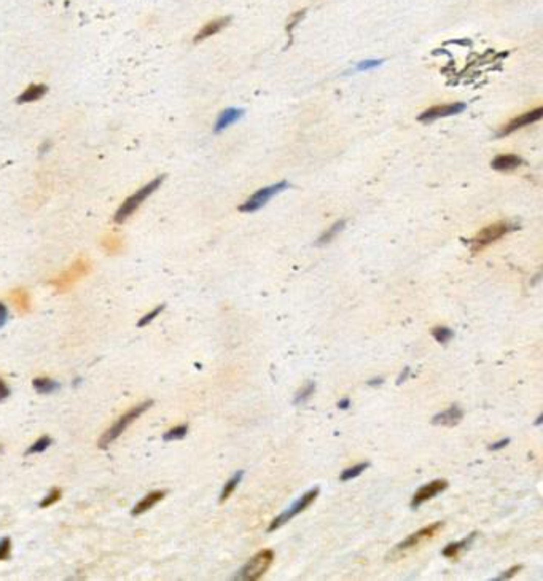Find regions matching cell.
I'll list each match as a JSON object with an SVG mask.
<instances>
[{"label":"cell","mask_w":543,"mask_h":581,"mask_svg":"<svg viewBox=\"0 0 543 581\" xmlns=\"http://www.w3.org/2000/svg\"><path fill=\"white\" fill-rule=\"evenodd\" d=\"M162 180H164V175H159V177L150 180L147 185L142 186V188H139L134 194L129 196V198L121 205H119V209L116 211V214L113 217L115 223H124L128 218L139 209L140 204H142L147 198H150V196L159 188Z\"/></svg>","instance_id":"obj_1"},{"label":"cell","mask_w":543,"mask_h":581,"mask_svg":"<svg viewBox=\"0 0 543 581\" xmlns=\"http://www.w3.org/2000/svg\"><path fill=\"white\" fill-rule=\"evenodd\" d=\"M153 406V401L151 400H147V401H144L142 404H137V406H134V408H131L129 409L128 412H124L121 418H119L110 429H108L101 438H99V443H97V446H99V449H105V447H108V444H110L112 441H115L116 438L121 435L129 425H131L140 414H144L148 408H151Z\"/></svg>","instance_id":"obj_2"},{"label":"cell","mask_w":543,"mask_h":581,"mask_svg":"<svg viewBox=\"0 0 543 581\" xmlns=\"http://www.w3.org/2000/svg\"><path fill=\"white\" fill-rule=\"evenodd\" d=\"M516 228V225L510 223V222H505V220H500V222H495L489 226H486L483 229L476 233V236L470 240V248L473 254H478V252L484 250L486 247H489L491 244L497 242L498 239H502L505 234H508L510 231H513Z\"/></svg>","instance_id":"obj_3"},{"label":"cell","mask_w":543,"mask_h":581,"mask_svg":"<svg viewBox=\"0 0 543 581\" xmlns=\"http://www.w3.org/2000/svg\"><path fill=\"white\" fill-rule=\"evenodd\" d=\"M274 561V551L273 550H262L258 551L250 561H248L242 570L239 572L236 579H244V581H257L260 578H263L265 573L271 568Z\"/></svg>","instance_id":"obj_4"},{"label":"cell","mask_w":543,"mask_h":581,"mask_svg":"<svg viewBox=\"0 0 543 581\" xmlns=\"http://www.w3.org/2000/svg\"><path fill=\"white\" fill-rule=\"evenodd\" d=\"M443 525H444L443 522H433V524L427 525V527H422L421 530H417V532H414V533H411V535L408 536V538H405L403 542H400V543L394 548V551H392V553H389V559H397V557H400L401 554H405L406 551L414 550V548L421 546L424 542L433 538V536H435V535L443 529Z\"/></svg>","instance_id":"obj_5"},{"label":"cell","mask_w":543,"mask_h":581,"mask_svg":"<svg viewBox=\"0 0 543 581\" xmlns=\"http://www.w3.org/2000/svg\"><path fill=\"white\" fill-rule=\"evenodd\" d=\"M319 492H320L319 487H314V489L308 490L305 495H301L295 503H293V505H291L290 508H287L284 513L279 514V516H277L273 522L269 524L268 532H274L276 529L282 527V525H284V524H287L288 521H291L295 516H298V514L303 513L306 508H309V507L312 505V503L316 502V499H317V495H319Z\"/></svg>","instance_id":"obj_6"},{"label":"cell","mask_w":543,"mask_h":581,"mask_svg":"<svg viewBox=\"0 0 543 581\" xmlns=\"http://www.w3.org/2000/svg\"><path fill=\"white\" fill-rule=\"evenodd\" d=\"M288 182L282 180V182H277V183H273L269 186H265V188L255 191L250 198H248L241 207H239V211L241 212H255L258 209H262L263 205H266L271 199L277 196L279 193H282L284 190L288 188Z\"/></svg>","instance_id":"obj_7"},{"label":"cell","mask_w":543,"mask_h":581,"mask_svg":"<svg viewBox=\"0 0 543 581\" xmlns=\"http://www.w3.org/2000/svg\"><path fill=\"white\" fill-rule=\"evenodd\" d=\"M90 269H91L90 261L86 260L85 257H81V258H78L77 261H75L67 271H64L61 276H58L56 279H54L51 282V285L58 292H67V290H70L73 287L75 282H78L81 277H85L86 274L90 272Z\"/></svg>","instance_id":"obj_8"},{"label":"cell","mask_w":543,"mask_h":581,"mask_svg":"<svg viewBox=\"0 0 543 581\" xmlns=\"http://www.w3.org/2000/svg\"><path fill=\"white\" fill-rule=\"evenodd\" d=\"M465 104L464 102H449V104H438V105H433L424 113L419 115V121L422 123H429V121H435V119H440V118H446V116H452V115H459L465 110Z\"/></svg>","instance_id":"obj_9"},{"label":"cell","mask_w":543,"mask_h":581,"mask_svg":"<svg viewBox=\"0 0 543 581\" xmlns=\"http://www.w3.org/2000/svg\"><path fill=\"white\" fill-rule=\"evenodd\" d=\"M541 115H543V108L541 107H537V108H534V110L526 112L523 115H518V116L510 119V121L504 128H500V131H498V136H500V137L502 136H508V134L515 133V131H518L521 128H526V126H529L532 123H537L538 119L541 118Z\"/></svg>","instance_id":"obj_10"},{"label":"cell","mask_w":543,"mask_h":581,"mask_svg":"<svg viewBox=\"0 0 543 581\" xmlns=\"http://www.w3.org/2000/svg\"><path fill=\"white\" fill-rule=\"evenodd\" d=\"M448 486H449V484H448V481H446V479H435V481L429 482V484L419 487V489L416 490V494L412 495L411 508H417V507H421L424 502H427V500L433 499L435 495L441 494L443 490H446Z\"/></svg>","instance_id":"obj_11"},{"label":"cell","mask_w":543,"mask_h":581,"mask_svg":"<svg viewBox=\"0 0 543 581\" xmlns=\"http://www.w3.org/2000/svg\"><path fill=\"white\" fill-rule=\"evenodd\" d=\"M231 18L230 16H225V18H217V19H212L209 21L207 24H205L202 29H199V32L194 37V43H199V42H204L205 38H209L215 34H219L222 29H225L228 24H230Z\"/></svg>","instance_id":"obj_12"},{"label":"cell","mask_w":543,"mask_h":581,"mask_svg":"<svg viewBox=\"0 0 543 581\" xmlns=\"http://www.w3.org/2000/svg\"><path fill=\"white\" fill-rule=\"evenodd\" d=\"M523 164V158L515 155V153H504V155H497L494 158V161L491 162L492 169L498 171V172H508V171H513L516 169L518 166Z\"/></svg>","instance_id":"obj_13"},{"label":"cell","mask_w":543,"mask_h":581,"mask_svg":"<svg viewBox=\"0 0 543 581\" xmlns=\"http://www.w3.org/2000/svg\"><path fill=\"white\" fill-rule=\"evenodd\" d=\"M242 116H244V110H242V108H234V107L226 108V110H223V112L219 115V118H217V123H215L214 131H215V133H220V131H223V129H226V128H230L231 124H234L236 121H239V119H241Z\"/></svg>","instance_id":"obj_14"},{"label":"cell","mask_w":543,"mask_h":581,"mask_svg":"<svg viewBox=\"0 0 543 581\" xmlns=\"http://www.w3.org/2000/svg\"><path fill=\"white\" fill-rule=\"evenodd\" d=\"M464 418V411L459 408V406H451L449 409L443 411L440 414H437L435 418H433V424L435 425H448V427H452V425H457Z\"/></svg>","instance_id":"obj_15"},{"label":"cell","mask_w":543,"mask_h":581,"mask_svg":"<svg viewBox=\"0 0 543 581\" xmlns=\"http://www.w3.org/2000/svg\"><path fill=\"white\" fill-rule=\"evenodd\" d=\"M166 495V490H155V492H150L148 495H145L142 500H140L137 505L133 508V516H139V514H142L145 511H148L150 508H153L158 502H161Z\"/></svg>","instance_id":"obj_16"},{"label":"cell","mask_w":543,"mask_h":581,"mask_svg":"<svg viewBox=\"0 0 543 581\" xmlns=\"http://www.w3.org/2000/svg\"><path fill=\"white\" fill-rule=\"evenodd\" d=\"M47 91H48V88L45 85H30L27 90H24L23 93L19 94L18 102L19 104L35 102V101L41 99V97L47 94Z\"/></svg>","instance_id":"obj_17"},{"label":"cell","mask_w":543,"mask_h":581,"mask_svg":"<svg viewBox=\"0 0 543 581\" xmlns=\"http://www.w3.org/2000/svg\"><path fill=\"white\" fill-rule=\"evenodd\" d=\"M475 536H476V533L473 532V533H470L469 536H467V538H462V540H459V542L449 543V545L441 551V554H443L444 557H448V559H455V557L459 556V553H461L462 550H465V548L469 546V545L475 540Z\"/></svg>","instance_id":"obj_18"},{"label":"cell","mask_w":543,"mask_h":581,"mask_svg":"<svg viewBox=\"0 0 543 581\" xmlns=\"http://www.w3.org/2000/svg\"><path fill=\"white\" fill-rule=\"evenodd\" d=\"M10 300L16 306V309L19 312H27L30 309V297L29 292L24 288H16L10 293Z\"/></svg>","instance_id":"obj_19"},{"label":"cell","mask_w":543,"mask_h":581,"mask_svg":"<svg viewBox=\"0 0 543 581\" xmlns=\"http://www.w3.org/2000/svg\"><path fill=\"white\" fill-rule=\"evenodd\" d=\"M344 226H346V220H338L336 223H333V225L327 229V231H325V233L319 237L317 244H319V245H325V244L331 242V240H333L336 236H338V233L343 231Z\"/></svg>","instance_id":"obj_20"},{"label":"cell","mask_w":543,"mask_h":581,"mask_svg":"<svg viewBox=\"0 0 543 581\" xmlns=\"http://www.w3.org/2000/svg\"><path fill=\"white\" fill-rule=\"evenodd\" d=\"M32 384H34V387L38 393H53L59 390L61 387L58 382H54L53 379H48V378H37Z\"/></svg>","instance_id":"obj_21"},{"label":"cell","mask_w":543,"mask_h":581,"mask_svg":"<svg viewBox=\"0 0 543 581\" xmlns=\"http://www.w3.org/2000/svg\"><path fill=\"white\" fill-rule=\"evenodd\" d=\"M102 247L108 252L110 255H115V254H119L123 248V240L119 236L116 234H108L104 237L102 240Z\"/></svg>","instance_id":"obj_22"},{"label":"cell","mask_w":543,"mask_h":581,"mask_svg":"<svg viewBox=\"0 0 543 581\" xmlns=\"http://www.w3.org/2000/svg\"><path fill=\"white\" fill-rule=\"evenodd\" d=\"M242 476H244V471L242 470H239L237 473L226 482L225 484V487H223V490H222V494H220V503H223V502H226L228 499L231 497V494L234 492V489L237 487V484L239 482H241V479H242Z\"/></svg>","instance_id":"obj_23"},{"label":"cell","mask_w":543,"mask_h":581,"mask_svg":"<svg viewBox=\"0 0 543 581\" xmlns=\"http://www.w3.org/2000/svg\"><path fill=\"white\" fill-rule=\"evenodd\" d=\"M368 467H370V464H368V462L357 464V465H354V467H351V468L344 470L343 473L340 475V479H341L343 482H344V481H351V479H354V478H357V476H360Z\"/></svg>","instance_id":"obj_24"},{"label":"cell","mask_w":543,"mask_h":581,"mask_svg":"<svg viewBox=\"0 0 543 581\" xmlns=\"http://www.w3.org/2000/svg\"><path fill=\"white\" fill-rule=\"evenodd\" d=\"M432 336L435 338L440 344H446V343H449L451 339L454 338V331L449 330V328H446V326H437V328H433V330H432Z\"/></svg>","instance_id":"obj_25"},{"label":"cell","mask_w":543,"mask_h":581,"mask_svg":"<svg viewBox=\"0 0 543 581\" xmlns=\"http://www.w3.org/2000/svg\"><path fill=\"white\" fill-rule=\"evenodd\" d=\"M188 433V425H177V427H174V429H171L169 432H166L164 433V436H162V440L164 441H174V440H182V438H185V435Z\"/></svg>","instance_id":"obj_26"},{"label":"cell","mask_w":543,"mask_h":581,"mask_svg":"<svg viewBox=\"0 0 543 581\" xmlns=\"http://www.w3.org/2000/svg\"><path fill=\"white\" fill-rule=\"evenodd\" d=\"M48 446H51V438L50 436H41L38 441H35L32 444L27 451H26V455H30V454H38V452H43L45 449H48Z\"/></svg>","instance_id":"obj_27"},{"label":"cell","mask_w":543,"mask_h":581,"mask_svg":"<svg viewBox=\"0 0 543 581\" xmlns=\"http://www.w3.org/2000/svg\"><path fill=\"white\" fill-rule=\"evenodd\" d=\"M61 497H62V490H61V489H53V490L50 492V494L40 502V508H48V507H51L53 503H56Z\"/></svg>","instance_id":"obj_28"},{"label":"cell","mask_w":543,"mask_h":581,"mask_svg":"<svg viewBox=\"0 0 543 581\" xmlns=\"http://www.w3.org/2000/svg\"><path fill=\"white\" fill-rule=\"evenodd\" d=\"M164 311V304H161V306H158V308H155L153 311H150L147 315H144L142 319L139 320V323H137V326H145V325H148L150 322H153L156 317Z\"/></svg>","instance_id":"obj_29"},{"label":"cell","mask_w":543,"mask_h":581,"mask_svg":"<svg viewBox=\"0 0 543 581\" xmlns=\"http://www.w3.org/2000/svg\"><path fill=\"white\" fill-rule=\"evenodd\" d=\"M384 61L383 59H368V61H362L355 65V72H363V70H371V69H376L379 67Z\"/></svg>","instance_id":"obj_30"},{"label":"cell","mask_w":543,"mask_h":581,"mask_svg":"<svg viewBox=\"0 0 543 581\" xmlns=\"http://www.w3.org/2000/svg\"><path fill=\"white\" fill-rule=\"evenodd\" d=\"M314 390H316V384H314V382H309L308 386L298 393L297 398H295V401H293V403H295V404H300V403H303V401H306V400L312 395V393H314Z\"/></svg>","instance_id":"obj_31"},{"label":"cell","mask_w":543,"mask_h":581,"mask_svg":"<svg viewBox=\"0 0 543 581\" xmlns=\"http://www.w3.org/2000/svg\"><path fill=\"white\" fill-rule=\"evenodd\" d=\"M12 556V540L2 538L0 540V561H7Z\"/></svg>","instance_id":"obj_32"},{"label":"cell","mask_w":543,"mask_h":581,"mask_svg":"<svg viewBox=\"0 0 543 581\" xmlns=\"http://www.w3.org/2000/svg\"><path fill=\"white\" fill-rule=\"evenodd\" d=\"M305 13H306V10H301V12H297L295 15H293V16L290 18L288 24H287V32H291L293 29H295V26L300 23V21H301V18L305 16Z\"/></svg>","instance_id":"obj_33"},{"label":"cell","mask_w":543,"mask_h":581,"mask_svg":"<svg viewBox=\"0 0 543 581\" xmlns=\"http://www.w3.org/2000/svg\"><path fill=\"white\" fill-rule=\"evenodd\" d=\"M521 568H523V565H513L512 568H510V570H507V572H505L504 575H500V576H498L497 579H510V578H513V576H515V575L519 572Z\"/></svg>","instance_id":"obj_34"},{"label":"cell","mask_w":543,"mask_h":581,"mask_svg":"<svg viewBox=\"0 0 543 581\" xmlns=\"http://www.w3.org/2000/svg\"><path fill=\"white\" fill-rule=\"evenodd\" d=\"M7 317H8V311H7V306L0 301V328H2L7 322Z\"/></svg>","instance_id":"obj_35"},{"label":"cell","mask_w":543,"mask_h":581,"mask_svg":"<svg viewBox=\"0 0 543 581\" xmlns=\"http://www.w3.org/2000/svg\"><path fill=\"white\" fill-rule=\"evenodd\" d=\"M8 395H10V389H8L7 384H5L2 379H0V401L5 400Z\"/></svg>","instance_id":"obj_36"},{"label":"cell","mask_w":543,"mask_h":581,"mask_svg":"<svg viewBox=\"0 0 543 581\" xmlns=\"http://www.w3.org/2000/svg\"><path fill=\"white\" fill-rule=\"evenodd\" d=\"M508 443H510V440H508V438H505V440H500V441L495 443V444H491L489 449H491V451H498V449H504Z\"/></svg>","instance_id":"obj_37"},{"label":"cell","mask_w":543,"mask_h":581,"mask_svg":"<svg viewBox=\"0 0 543 581\" xmlns=\"http://www.w3.org/2000/svg\"><path fill=\"white\" fill-rule=\"evenodd\" d=\"M349 404H351V400H349V398H344V400H341V401L338 403V408H341V409H347V408H349Z\"/></svg>","instance_id":"obj_38"},{"label":"cell","mask_w":543,"mask_h":581,"mask_svg":"<svg viewBox=\"0 0 543 581\" xmlns=\"http://www.w3.org/2000/svg\"><path fill=\"white\" fill-rule=\"evenodd\" d=\"M408 375H409V368H405V371L401 372L400 375V378H398V381H397V384H401L403 381H406V378H408Z\"/></svg>","instance_id":"obj_39"},{"label":"cell","mask_w":543,"mask_h":581,"mask_svg":"<svg viewBox=\"0 0 543 581\" xmlns=\"http://www.w3.org/2000/svg\"><path fill=\"white\" fill-rule=\"evenodd\" d=\"M0 451H2V446H0Z\"/></svg>","instance_id":"obj_40"}]
</instances>
